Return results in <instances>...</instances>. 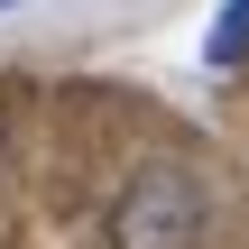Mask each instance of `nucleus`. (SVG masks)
<instances>
[{"label": "nucleus", "mask_w": 249, "mask_h": 249, "mask_svg": "<svg viewBox=\"0 0 249 249\" xmlns=\"http://www.w3.org/2000/svg\"><path fill=\"white\" fill-rule=\"evenodd\" d=\"M111 249H203L213 240V185L185 166V157H148L120 203H111Z\"/></svg>", "instance_id": "f257e3e1"}, {"label": "nucleus", "mask_w": 249, "mask_h": 249, "mask_svg": "<svg viewBox=\"0 0 249 249\" xmlns=\"http://www.w3.org/2000/svg\"><path fill=\"white\" fill-rule=\"evenodd\" d=\"M18 9H28V0H0V18H18Z\"/></svg>", "instance_id": "7ed1b4c3"}, {"label": "nucleus", "mask_w": 249, "mask_h": 249, "mask_svg": "<svg viewBox=\"0 0 249 249\" xmlns=\"http://www.w3.org/2000/svg\"><path fill=\"white\" fill-rule=\"evenodd\" d=\"M240 55H249V0H222V18L203 37V65L213 74H240Z\"/></svg>", "instance_id": "f03ea898"}]
</instances>
